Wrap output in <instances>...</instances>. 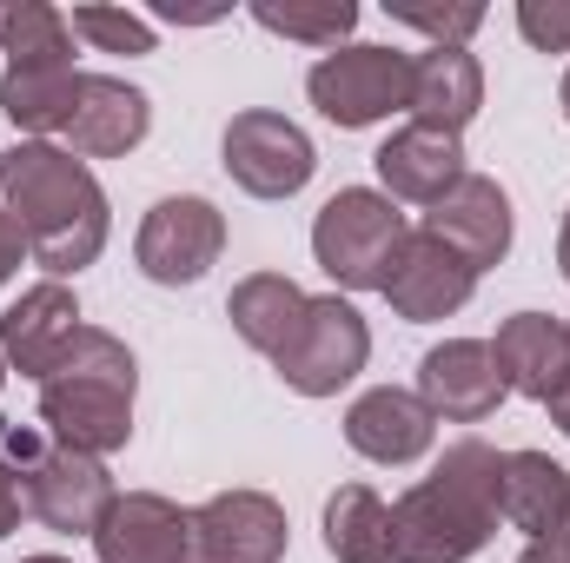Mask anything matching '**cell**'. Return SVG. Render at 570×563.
Listing matches in <instances>:
<instances>
[{
    "label": "cell",
    "mask_w": 570,
    "mask_h": 563,
    "mask_svg": "<svg viewBox=\"0 0 570 563\" xmlns=\"http://www.w3.org/2000/svg\"><path fill=\"white\" fill-rule=\"evenodd\" d=\"M0 206L27 233V259L47 279H60V285L80 279L107 253V233H114L107 192H100L94 166L73 159L67 146H53V140L13 146L7 152V172H0Z\"/></svg>",
    "instance_id": "1"
},
{
    "label": "cell",
    "mask_w": 570,
    "mask_h": 563,
    "mask_svg": "<svg viewBox=\"0 0 570 563\" xmlns=\"http://www.w3.org/2000/svg\"><path fill=\"white\" fill-rule=\"evenodd\" d=\"M498 484H504L498 444L484 437L444 444L431 477H419L392 504V563H471L504 524Z\"/></svg>",
    "instance_id": "2"
},
{
    "label": "cell",
    "mask_w": 570,
    "mask_h": 563,
    "mask_svg": "<svg viewBox=\"0 0 570 563\" xmlns=\"http://www.w3.org/2000/svg\"><path fill=\"white\" fill-rule=\"evenodd\" d=\"M7 464L20 471V497H27V517L40 524V531H53V537H94L100 531V517L114 511V471H107V457H80V451H67V444H53V437H40V431H20V424H7Z\"/></svg>",
    "instance_id": "3"
},
{
    "label": "cell",
    "mask_w": 570,
    "mask_h": 563,
    "mask_svg": "<svg viewBox=\"0 0 570 563\" xmlns=\"http://www.w3.org/2000/svg\"><path fill=\"white\" fill-rule=\"evenodd\" d=\"M405 233L412 226H405V213L385 192L338 186L318 206V219H312V259L338 292H379L392 259H399V246H405Z\"/></svg>",
    "instance_id": "4"
},
{
    "label": "cell",
    "mask_w": 570,
    "mask_h": 563,
    "mask_svg": "<svg viewBox=\"0 0 570 563\" xmlns=\"http://www.w3.org/2000/svg\"><path fill=\"white\" fill-rule=\"evenodd\" d=\"M305 93L332 127L365 134L392 113H412V53H399V47H338V53L312 60Z\"/></svg>",
    "instance_id": "5"
},
{
    "label": "cell",
    "mask_w": 570,
    "mask_h": 563,
    "mask_svg": "<svg viewBox=\"0 0 570 563\" xmlns=\"http://www.w3.org/2000/svg\"><path fill=\"white\" fill-rule=\"evenodd\" d=\"M365 358H372L365 312L352 298H338V292H318V298H305V318L285 338V352L273 358V372L298 398H338L365 372Z\"/></svg>",
    "instance_id": "6"
},
{
    "label": "cell",
    "mask_w": 570,
    "mask_h": 563,
    "mask_svg": "<svg viewBox=\"0 0 570 563\" xmlns=\"http://www.w3.org/2000/svg\"><path fill=\"white\" fill-rule=\"evenodd\" d=\"M219 159H226L233 186L253 192V199H292V192H305L312 172H318V152L305 140V127L285 120V113H266V107L226 120Z\"/></svg>",
    "instance_id": "7"
},
{
    "label": "cell",
    "mask_w": 570,
    "mask_h": 563,
    "mask_svg": "<svg viewBox=\"0 0 570 563\" xmlns=\"http://www.w3.org/2000/svg\"><path fill=\"white\" fill-rule=\"evenodd\" d=\"M226 253V213L199 192H173L140 219L134 259L153 285H199Z\"/></svg>",
    "instance_id": "8"
},
{
    "label": "cell",
    "mask_w": 570,
    "mask_h": 563,
    "mask_svg": "<svg viewBox=\"0 0 570 563\" xmlns=\"http://www.w3.org/2000/svg\"><path fill=\"white\" fill-rule=\"evenodd\" d=\"M40 424L80 457H114L134 444V392L107 378H53L40 385Z\"/></svg>",
    "instance_id": "9"
},
{
    "label": "cell",
    "mask_w": 570,
    "mask_h": 563,
    "mask_svg": "<svg viewBox=\"0 0 570 563\" xmlns=\"http://www.w3.org/2000/svg\"><path fill=\"white\" fill-rule=\"evenodd\" d=\"M94 557L100 563H199L193 537V511H179L159 491H127L114 497V511L94 531Z\"/></svg>",
    "instance_id": "10"
},
{
    "label": "cell",
    "mask_w": 570,
    "mask_h": 563,
    "mask_svg": "<svg viewBox=\"0 0 570 563\" xmlns=\"http://www.w3.org/2000/svg\"><path fill=\"white\" fill-rule=\"evenodd\" d=\"M419 398L444 424H484L511 392H504L498 352L484 338H444L419 358Z\"/></svg>",
    "instance_id": "11"
},
{
    "label": "cell",
    "mask_w": 570,
    "mask_h": 563,
    "mask_svg": "<svg viewBox=\"0 0 570 563\" xmlns=\"http://www.w3.org/2000/svg\"><path fill=\"white\" fill-rule=\"evenodd\" d=\"M379 292H385V305H392L399 318L431 325V318H451V312H464V305H471L478 273H471V266H464L444 239H431L425 226H412Z\"/></svg>",
    "instance_id": "12"
},
{
    "label": "cell",
    "mask_w": 570,
    "mask_h": 563,
    "mask_svg": "<svg viewBox=\"0 0 570 563\" xmlns=\"http://www.w3.org/2000/svg\"><path fill=\"white\" fill-rule=\"evenodd\" d=\"M199 563H285V504L266 491H219L193 511Z\"/></svg>",
    "instance_id": "13"
},
{
    "label": "cell",
    "mask_w": 570,
    "mask_h": 563,
    "mask_svg": "<svg viewBox=\"0 0 570 563\" xmlns=\"http://www.w3.org/2000/svg\"><path fill=\"white\" fill-rule=\"evenodd\" d=\"M146 134H153V100L140 87H127L120 73H80L73 113L60 127L73 159H127Z\"/></svg>",
    "instance_id": "14"
},
{
    "label": "cell",
    "mask_w": 570,
    "mask_h": 563,
    "mask_svg": "<svg viewBox=\"0 0 570 563\" xmlns=\"http://www.w3.org/2000/svg\"><path fill=\"white\" fill-rule=\"evenodd\" d=\"M425 233L431 239H444V246L484 279V273L504 266V253H511V199H504L498 179L464 172V179H458V186L425 213Z\"/></svg>",
    "instance_id": "15"
},
{
    "label": "cell",
    "mask_w": 570,
    "mask_h": 563,
    "mask_svg": "<svg viewBox=\"0 0 570 563\" xmlns=\"http://www.w3.org/2000/svg\"><path fill=\"white\" fill-rule=\"evenodd\" d=\"M80 325H87V318H80V298H73L60 279L27 285V292L0 312V352H7V372H20V378L47 385V372H53L60 345H67Z\"/></svg>",
    "instance_id": "16"
},
{
    "label": "cell",
    "mask_w": 570,
    "mask_h": 563,
    "mask_svg": "<svg viewBox=\"0 0 570 563\" xmlns=\"http://www.w3.org/2000/svg\"><path fill=\"white\" fill-rule=\"evenodd\" d=\"M372 166H379V186H385V199L392 206H438L471 166H464V146L451 140V134H431V127H399L392 140L372 152Z\"/></svg>",
    "instance_id": "17"
},
{
    "label": "cell",
    "mask_w": 570,
    "mask_h": 563,
    "mask_svg": "<svg viewBox=\"0 0 570 563\" xmlns=\"http://www.w3.org/2000/svg\"><path fill=\"white\" fill-rule=\"evenodd\" d=\"M431 437H438V418L425 412V398L399 392V385H372L345 412V444L372 464H419Z\"/></svg>",
    "instance_id": "18"
},
{
    "label": "cell",
    "mask_w": 570,
    "mask_h": 563,
    "mask_svg": "<svg viewBox=\"0 0 570 563\" xmlns=\"http://www.w3.org/2000/svg\"><path fill=\"white\" fill-rule=\"evenodd\" d=\"M491 352H498L504 392H518L531 405H551L558 385L570 378V332H564V318H551V312H511L498 325Z\"/></svg>",
    "instance_id": "19"
},
{
    "label": "cell",
    "mask_w": 570,
    "mask_h": 563,
    "mask_svg": "<svg viewBox=\"0 0 570 563\" xmlns=\"http://www.w3.org/2000/svg\"><path fill=\"white\" fill-rule=\"evenodd\" d=\"M484 113V67L471 47H425L412 53V120L431 134H464Z\"/></svg>",
    "instance_id": "20"
},
{
    "label": "cell",
    "mask_w": 570,
    "mask_h": 563,
    "mask_svg": "<svg viewBox=\"0 0 570 563\" xmlns=\"http://www.w3.org/2000/svg\"><path fill=\"white\" fill-rule=\"evenodd\" d=\"M498 511L511 531L544 537L570 511V471L544 451H504V484H498Z\"/></svg>",
    "instance_id": "21"
},
{
    "label": "cell",
    "mask_w": 570,
    "mask_h": 563,
    "mask_svg": "<svg viewBox=\"0 0 570 563\" xmlns=\"http://www.w3.org/2000/svg\"><path fill=\"white\" fill-rule=\"evenodd\" d=\"M305 298H312V292H298L285 273H246V279L233 285V298H226V318H233V332H239L253 352L279 358L285 338H292L298 318H305Z\"/></svg>",
    "instance_id": "22"
},
{
    "label": "cell",
    "mask_w": 570,
    "mask_h": 563,
    "mask_svg": "<svg viewBox=\"0 0 570 563\" xmlns=\"http://www.w3.org/2000/svg\"><path fill=\"white\" fill-rule=\"evenodd\" d=\"M325 551L332 563H392V504L372 484H338L325 497Z\"/></svg>",
    "instance_id": "23"
},
{
    "label": "cell",
    "mask_w": 570,
    "mask_h": 563,
    "mask_svg": "<svg viewBox=\"0 0 570 563\" xmlns=\"http://www.w3.org/2000/svg\"><path fill=\"white\" fill-rule=\"evenodd\" d=\"M73 87H80V67H7L0 73V113L27 140H53L73 113Z\"/></svg>",
    "instance_id": "24"
},
{
    "label": "cell",
    "mask_w": 570,
    "mask_h": 563,
    "mask_svg": "<svg viewBox=\"0 0 570 563\" xmlns=\"http://www.w3.org/2000/svg\"><path fill=\"white\" fill-rule=\"evenodd\" d=\"M0 53L7 67H73V20L47 0L0 7Z\"/></svg>",
    "instance_id": "25"
},
{
    "label": "cell",
    "mask_w": 570,
    "mask_h": 563,
    "mask_svg": "<svg viewBox=\"0 0 570 563\" xmlns=\"http://www.w3.org/2000/svg\"><path fill=\"white\" fill-rule=\"evenodd\" d=\"M253 20L266 33H285L298 47H325L338 53L358 27V0H253Z\"/></svg>",
    "instance_id": "26"
},
{
    "label": "cell",
    "mask_w": 570,
    "mask_h": 563,
    "mask_svg": "<svg viewBox=\"0 0 570 563\" xmlns=\"http://www.w3.org/2000/svg\"><path fill=\"white\" fill-rule=\"evenodd\" d=\"M53 378H107V385L140 392V365H134V352H127L114 332H100V325H80V332L60 345V358H53L47 385H53Z\"/></svg>",
    "instance_id": "27"
},
{
    "label": "cell",
    "mask_w": 570,
    "mask_h": 563,
    "mask_svg": "<svg viewBox=\"0 0 570 563\" xmlns=\"http://www.w3.org/2000/svg\"><path fill=\"white\" fill-rule=\"evenodd\" d=\"M73 20V40H94L100 53H153L159 47V33H153V20L146 13H127V7H73L67 13Z\"/></svg>",
    "instance_id": "28"
},
{
    "label": "cell",
    "mask_w": 570,
    "mask_h": 563,
    "mask_svg": "<svg viewBox=\"0 0 570 563\" xmlns=\"http://www.w3.org/2000/svg\"><path fill=\"white\" fill-rule=\"evenodd\" d=\"M385 13L399 20V27H419L431 33V47H464L478 27H484V7H438V0H385Z\"/></svg>",
    "instance_id": "29"
},
{
    "label": "cell",
    "mask_w": 570,
    "mask_h": 563,
    "mask_svg": "<svg viewBox=\"0 0 570 563\" xmlns=\"http://www.w3.org/2000/svg\"><path fill=\"white\" fill-rule=\"evenodd\" d=\"M518 33L538 53H570V0H518Z\"/></svg>",
    "instance_id": "30"
},
{
    "label": "cell",
    "mask_w": 570,
    "mask_h": 563,
    "mask_svg": "<svg viewBox=\"0 0 570 563\" xmlns=\"http://www.w3.org/2000/svg\"><path fill=\"white\" fill-rule=\"evenodd\" d=\"M20 517H27L20 471H13V464H7V451H0V537H7V531H20Z\"/></svg>",
    "instance_id": "31"
},
{
    "label": "cell",
    "mask_w": 570,
    "mask_h": 563,
    "mask_svg": "<svg viewBox=\"0 0 570 563\" xmlns=\"http://www.w3.org/2000/svg\"><path fill=\"white\" fill-rule=\"evenodd\" d=\"M20 259H27V233H20V226H13V213L0 206V285L20 273Z\"/></svg>",
    "instance_id": "32"
},
{
    "label": "cell",
    "mask_w": 570,
    "mask_h": 563,
    "mask_svg": "<svg viewBox=\"0 0 570 563\" xmlns=\"http://www.w3.org/2000/svg\"><path fill=\"white\" fill-rule=\"evenodd\" d=\"M531 551H538V557H551V563H570V511L544 531V537H531Z\"/></svg>",
    "instance_id": "33"
},
{
    "label": "cell",
    "mask_w": 570,
    "mask_h": 563,
    "mask_svg": "<svg viewBox=\"0 0 570 563\" xmlns=\"http://www.w3.org/2000/svg\"><path fill=\"white\" fill-rule=\"evenodd\" d=\"M544 412H551V424H558V431H564V437H570V378H564V385H558V398H551Z\"/></svg>",
    "instance_id": "34"
},
{
    "label": "cell",
    "mask_w": 570,
    "mask_h": 563,
    "mask_svg": "<svg viewBox=\"0 0 570 563\" xmlns=\"http://www.w3.org/2000/svg\"><path fill=\"white\" fill-rule=\"evenodd\" d=\"M558 266H564V279H570V206H564V226H558Z\"/></svg>",
    "instance_id": "35"
},
{
    "label": "cell",
    "mask_w": 570,
    "mask_h": 563,
    "mask_svg": "<svg viewBox=\"0 0 570 563\" xmlns=\"http://www.w3.org/2000/svg\"><path fill=\"white\" fill-rule=\"evenodd\" d=\"M558 100H564V120H570V73H564V87H558Z\"/></svg>",
    "instance_id": "36"
},
{
    "label": "cell",
    "mask_w": 570,
    "mask_h": 563,
    "mask_svg": "<svg viewBox=\"0 0 570 563\" xmlns=\"http://www.w3.org/2000/svg\"><path fill=\"white\" fill-rule=\"evenodd\" d=\"M20 563H73V557H47V551H40V557H20Z\"/></svg>",
    "instance_id": "37"
},
{
    "label": "cell",
    "mask_w": 570,
    "mask_h": 563,
    "mask_svg": "<svg viewBox=\"0 0 570 563\" xmlns=\"http://www.w3.org/2000/svg\"><path fill=\"white\" fill-rule=\"evenodd\" d=\"M518 563H551V557H538V551H524V557H518Z\"/></svg>",
    "instance_id": "38"
},
{
    "label": "cell",
    "mask_w": 570,
    "mask_h": 563,
    "mask_svg": "<svg viewBox=\"0 0 570 563\" xmlns=\"http://www.w3.org/2000/svg\"><path fill=\"white\" fill-rule=\"evenodd\" d=\"M0 385H7V352H0Z\"/></svg>",
    "instance_id": "39"
},
{
    "label": "cell",
    "mask_w": 570,
    "mask_h": 563,
    "mask_svg": "<svg viewBox=\"0 0 570 563\" xmlns=\"http://www.w3.org/2000/svg\"><path fill=\"white\" fill-rule=\"evenodd\" d=\"M0 172H7V152H0Z\"/></svg>",
    "instance_id": "40"
},
{
    "label": "cell",
    "mask_w": 570,
    "mask_h": 563,
    "mask_svg": "<svg viewBox=\"0 0 570 563\" xmlns=\"http://www.w3.org/2000/svg\"><path fill=\"white\" fill-rule=\"evenodd\" d=\"M564 332H570V318H564Z\"/></svg>",
    "instance_id": "41"
}]
</instances>
